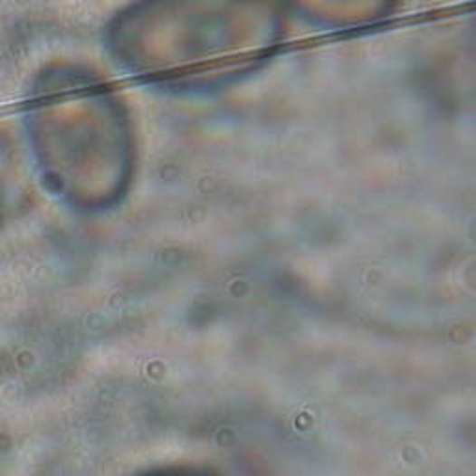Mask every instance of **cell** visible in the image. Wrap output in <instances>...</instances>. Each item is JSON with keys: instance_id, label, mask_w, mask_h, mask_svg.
<instances>
[{"instance_id": "cell-1", "label": "cell", "mask_w": 476, "mask_h": 476, "mask_svg": "<svg viewBox=\"0 0 476 476\" xmlns=\"http://www.w3.org/2000/svg\"><path fill=\"white\" fill-rule=\"evenodd\" d=\"M153 476H209V474H203L197 471H174V472H160V474H153Z\"/></svg>"}]
</instances>
